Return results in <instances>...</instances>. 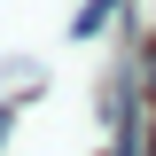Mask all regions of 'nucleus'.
<instances>
[{"label":"nucleus","instance_id":"obj_1","mask_svg":"<svg viewBox=\"0 0 156 156\" xmlns=\"http://www.w3.org/2000/svg\"><path fill=\"white\" fill-rule=\"evenodd\" d=\"M148 86H156V47H148Z\"/></svg>","mask_w":156,"mask_h":156},{"label":"nucleus","instance_id":"obj_2","mask_svg":"<svg viewBox=\"0 0 156 156\" xmlns=\"http://www.w3.org/2000/svg\"><path fill=\"white\" fill-rule=\"evenodd\" d=\"M148 156H156V133H148Z\"/></svg>","mask_w":156,"mask_h":156}]
</instances>
